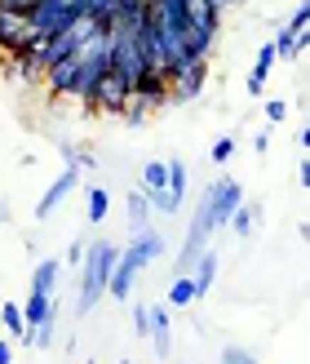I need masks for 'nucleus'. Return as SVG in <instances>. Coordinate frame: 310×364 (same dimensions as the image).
Returning a JSON list of instances; mask_svg holds the SVG:
<instances>
[{
    "mask_svg": "<svg viewBox=\"0 0 310 364\" xmlns=\"http://www.w3.org/2000/svg\"><path fill=\"white\" fill-rule=\"evenodd\" d=\"M147 116H151L147 107H138V102L129 98V107H124V124H129V129H142V124H147Z\"/></svg>",
    "mask_w": 310,
    "mask_h": 364,
    "instance_id": "obj_28",
    "label": "nucleus"
},
{
    "mask_svg": "<svg viewBox=\"0 0 310 364\" xmlns=\"http://www.w3.org/2000/svg\"><path fill=\"white\" fill-rule=\"evenodd\" d=\"M58 276H62V262L58 258H40V262H35V271H31V294H49L53 298Z\"/></svg>",
    "mask_w": 310,
    "mask_h": 364,
    "instance_id": "obj_16",
    "label": "nucleus"
},
{
    "mask_svg": "<svg viewBox=\"0 0 310 364\" xmlns=\"http://www.w3.org/2000/svg\"><path fill=\"white\" fill-rule=\"evenodd\" d=\"M151 18V5L147 0H116V9H111V31H138L142 23Z\"/></svg>",
    "mask_w": 310,
    "mask_h": 364,
    "instance_id": "obj_12",
    "label": "nucleus"
},
{
    "mask_svg": "<svg viewBox=\"0 0 310 364\" xmlns=\"http://www.w3.org/2000/svg\"><path fill=\"white\" fill-rule=\"evenodd\" d=\"M84 18V9H80V0H35V5L27 9V27H31V36L35 41H53V36H62L67 27H76Z\"/></svg>",
    "mask_w": 310,
    "mask_h": 364,
    "instance_id": "obj_3",
    "label": "nucleus"
},
{
    "mask_svg": "<svg viewBox=\"0 0 310 364\" xmlns=\"http://www.w3.org/2000/svg\"><path fill=\"white\" fill-rule=\"evenodd\" d=\"M0 324H5L9 338L27 342V324H23V306H18V302H5V306H0Z\"/></svg>",
    "mask_w": 310,
    "mask_h": 364,
    "instance_id": "obj_23",
    "label": "nucleus"
},
{
    "mask_svg": "<svg viewBox=\"0 0 310 364\" xmlns=\"http://www.w3.org/2000/svg\"><path fill=\"white\" fill-rule=\"evenodd\" d=\"M129 324H133V338H138V342L147 338V329H151V320H147V306H142V302L133 306V320H129Z\"/></svg>",
    "mask_w": 310,
    "mask_h": 364,
    "instance_id": "obj_30",
    "label": "nucleus"
},
{
    "mask_svg": "<svg viewBox=\"0 0 310 364\" xmlns=\"http://www.w3.org/2000/svg\"><path fill=\"white\" fill-rule=\"evenodd\" d=\"M142 71H147V58L129 31H111V76H120L124 85H133Z\"/></svg>",
    "mask_w": 310,
    "mask_h": 364,
    "instance_id": "obj_5",
    "label": "nucleus"
},
{
    "mask_svg": "<svg viewBox=\"0 0 310 364\" xmlns=\"http://www.w3.org/2000/svg\"><path fill=\"white\" fill-rule=\"evenodd\" d=\"M58 151H62V165H76V160H80V147H76V142H62ZM76 169H80V165H76Z\"/></svg>",
    "mask_w": 310,
    "mask_h": 364,
    "instance_id": "obj_33",
    "label": "nucleus"
},
{
    "mask_svg": "<svg viewBox=\"0 0 310 364\" xmlns=\"http://www.w3.org/2000/svg\"><path fill=\"white\" fill-rule=\"evenodd\" d=\"M275 63H279V58H275V45L266 41V45L258 49V63H253V71H248V94H253V98L266 94V80H270V71H275Z\"/></svg>",
    "mask_w": 310,
    "mask_h": 364,
    "instance_id": "obj_14",
    "label": "nucleus"
},
{
    "mask_svg": "<svg viewBox=\"0 0 310 364\" xmlns=\"http://www.w3.org/2000/svg\"><path fill=\"white\" fill-rule=\"evenodd\" d=\"M199 298V289H195V280L182 271V276H173V284H169V306H191Z\"/></svg>",
    "mask_w": 310,
    "mask_h": 364,
    "instance_id": "obj_22",
    "label": "nucleus"
},
{
    "mask_svg": "<svg viewBox=\"0 0 310 364\" xmlns=\"http://www.w3.org/2000/svg\"><path fill=\"white\" fill-rule=\"evenodd\" d=\"M124 205H129V231H133V235L151 227V200H147V191H142V187H133Z\"/></svg>",
    "mask_w": 310,
    "mask_h": 364,
    "instance_id": "obj_19",
    "label": "nucleus"
},
{
    "mask_svg": "<svg viewBox=\"0 0 310 364\" xmlns=\"http://www.w3.org/2000/svg\"><path fill=\"white\" fill-rule=\"evenodd\" d=\"M164 182H169V160H147V165H142V182H138V187L147 191V196H155V191H164Z\"/></svg>",
    "mask_w": 310,
    "mask_h": 364,
    "instance_id": "obj_20",
    "label": "nucleus"
},
{
    "mask_svg": "<svg viewBox=\"0 0 310 364\" xmlns=\"http://www.w3.org/2000/svg\"><path fill=\"white\" fill-rule=\"evenodd\" d=\"M0 218H5V205H0Z\"/></svg>",
    "mask_w": 310,
    "mask_h": 364,
    "instance_id": "obj_37",
    "label": "nucleus"
},
{
    "mask_svg": "<svg viewBox=\"0 0 310 364\" xmlns=\"http://www.w3.org/2000/svg\"><path fill=\"white\" fill-rule=\"evenodd\" d=\"M53 342H58V311H53L49 320H40L35 329L27 333V347H40V351H49Z\"/></svg>",
    "mask_w": 310,
    "mask_h": 364,
    "instance_id": "obj_21",
    "label": "nucleus"
},
{
    "mask_svg": "<svg viewBox=\"0 0 310 364\" xmlns=\"http://www.w3.org/2000/svg\"><path fill=\"white\" fill-rule=\"evenodd\" d=\"M213 5H217V0H213Z\"/></svg>",
    "mask_w": 310,
    "mask_h": 364,
    "instance_id": "obj_39",
    "label": "nucleus"
},
{
    "mask_svg": "<svg viewBox=\"0 0 310 364\" xmlns=\"http://www.w3.org/2000/svg\"><path fill=\"white\" fill-rule=\"evenodd\" d=\"M116 258H120V245H111V240H98V245L84 249V262H80V302H76L80 316H89L102 302L106 280H111V271H116Z\"/></svg>",
    "mask_w": 310,
    "mask_h": 364,
    "instance_id": "obj_2",
    "label": "nucleus"
},
{
    "mask_svg": "<svg viewBox=\"0 0 310 364\" xmlns=\"http://www.w3.org/2000/svg\"><path fill=\"white\" fill-rule=\"evenodd\" d=\"M222 364H258V355L244 351V347H226L222 351Z\"/></svg>",
    "mask_w": 310,
    "mask_h": 364,
    "instance_id": "obj_31",
    "label": "nucleus"
},
{
    "mask_svg": "<svg viewBox=\"0 0 310 364\" xmlns=\"http://www.w3.org/2000/svg\"><path fill=\"white\" fill-rule=\"evenodd\" d=\"M297 187H310V160H297Z\"/></svg>",
    "mask_w": 310,
    "mask_h": 364,
    "instance_id": "obj_34",
    "label": "nucleus"
},
{
    "mask_svg": "<svg viewBox=\"0 0 310 364\" xmlns=\"http://www.w3.org/2000/svg\"><path fill=\"white\" fill-rule=\"evenodd\" d=\"M0 364H13V347H9L5 338H0Z\"/></svg>",
    "mask_w": 310,
    "mask_h": 364,
    "instance_id": "obj_36",
    "label": "nucleus"
},
{
    "mask_svg": "<svg viewBox=\"0 0 310 364\" xmlns=\"http://www.w3.org/2000/svg\"><path fill=\"white\" fill-rule=\"evenodd\" d=\"M129 89H133V102H138V107H147V112H160V107L169 102V80H164V71H160V67H147Z\"/></svg>",
    "mask_w": 310,
    "mask_h": 364,
    "instance_id": "obj_8",
    "label": "nucleus"
},
{
    "mask_svg": "<svg viewBox=\"0 0 310 364\" xmlns=\"http://www.w3.org/2000/svg\"><path fill=\"white\" fill-rule=\"evenodd\" d=\"M80 173H84V169H76V165H62V173H58V178L49 182V191L40 196V205H35V218H49L53 209H58L62 200H67L71 191L80 187Z\"/></svg>",
    "mask_w": 310,
    "mask_h": 364,
    "instance_id": "obj_9",
    "label": "nucleus"
},
{
    "mask_svg": "<svg viewBox=\"0 0 310 364\" xmlns=\"http://www.w3.org/2000/svg\"><path fill=\"white\" fill-rule=\"evenodd\" d=\"M164 191H169L177 200V209H182V200H187V160H169V182H164Z\"/></svg>",
    "mask_w": 310,
    "mask_h": 364,
    "instance_id": "obj_24",
    "label": "nucleus"
},
{
    "mask_svg": "<svg viewBox=\"0 0 310 364\" xmlns=\"http://www.w3.org/2000/svg\"><path fill=\"white\" fill-rule=\"evenodd\" d=\"M164 258V235L160 231H138L129 249H120V258H116V271H111V280H106V294H111L116 302H129L133 298V284H138V271H147L151 262Z\"/></svg>",
    "mask_w": 310,
    "mask_h": 364,
    "instance_id": "obj_1",
    "label": "nucleus"
},
{
    "mask_svg": "<svg viewBox=\"0 0 310 364\" xmlns=\"http://www.w3.org/2000/svg\"><path fill=\"white\" fill-rule=\"evenodd\" d=\"M199 200H204V213H209L213 231H222V227L231 223V213L244 205V182H240V178H231V173H222L217 182H209Z\"/></svg>",
    "mask_w": 310,
    "mask_h": 364,
    "instance_id": "obj_4",
    "label": "nucleus"
},
{
    "mask_svg": "<svg viewBox=\"0 0 310 364\" xmlns=\"http://www.w3.org/2000/svg\"><path fill=\"white\" fill-rule=\"evenodd\" d=\"M147 320H151L147 338L155 342V355L169 360L173 355V316H169V306H147Z\"/></svg>",
    "mask_w": 310,
    "mask_h": 364,
    "instance_id": "obj_11",
    "label": "nucleus"
},
{
    "mask_svg": "<svg viewBox=\"0 0 310 364\" xmlns=\"http://www.w3.org/2000/svg\"><path fill=\"white\" fill-rule=\"evenodd\" d=\"M253 151L266 156V151H270V134H258V138H253Z\"/></svg>",
    "mask_w": 310,
    "mask_h": 364,
    "instance_id": "obj_35",
    "label": "nucleus"
},
{
    "mask_svg": "<svg viewBox=\"0 0 310 364\" xmlns=\"http://www.w3.org/2000/svg\"><path fill=\"white\" fill-rule=\"evenodd\" d=\"M204 85H209V58H195L169 80V102H191L204 94Z\"/></svg>",
    "mask_w": 310,
    "mask_h": 364,
    "instance_id": "obj_6",
    "label": "nucleus"
},
{
    "mask_svg": "<svg viewBox=\"0 0 310 364\" xmlns=\"http://www.w3.org/2000/svg\"><path fill=\"white\" fill-rule=\"evenodd\" d=\"M235 147H240V142H235L231 134H226V138H217V142H213V151H209V160H213V165H226V160L235 156Z\"/></svg>",
    "mask_w": 310,
    "mask_h": 364,
    "instance_id": "obj_26",
    "label": "nucleus"
},
{
    "mask_svg": "<svg viewBox=\"0 0 310 364\" xmlns=\"http://www.w3.org/2000/svg\"><path fill=\"white\" fill-rule=\"evenodd\" d=\"M31 36L27 27V14H9V9H0V53H13L18 45H23Z\"/></svg>",
    "mask_w": 310,
    "mask_h": 364,
    "instance_id": "obj_13",
    "label": "nucleus"
},
{
    "mask_svg": "<svg viewBox=\"0 0 310 364\" xmlns=\"http://www.w3.org/2000/svg\"><path fill=\"white\" fill-rule=\"evenodd\" d=\"M262 112H266V124H284V120H288V102H284V98H266Z\"/></svg>",
    "mask_w": 310,
    "mask_h": 364,
    "instance_id": "obj_27",
    "label": "nucleus"
},
{
    "mask_svg": "<svg viewBox=\"0 0 310 364\" xmlns=\"http://www.w3.org/2000/svg\"><path fill=\"white\" fill-rule=\"evenodd\" d=\"M18 306H23V324H27V333H31L40 320H49L53 311H58L49 294H27V302H18Z\"/></svg>",
    "mask_w": 310,
    "mask_h": 364,
    "instance_id": "obj_17",
    "label": "nucleus"
},
{
    "mask_svg": "<svg viewBox=\"0 0 310 364\" xmlns=\"http://www.w3.org/2000/svg\"><path fill=\"white\" fill-rule=\"evenodd\" d=\"M187 276L195 280L199 298H209V289H213V280H217V249H199V258L191 262V271H187Z\"/></svg>",
    "mask_w": 310,
    "mask_h": 364,
    "instance_id": "obj_15",
    "label": "nucleus"
},
{
    "mask_svg": "<svg viewBox=\"0 0 310 364\" xmlns=\"http://www.w3.org/2000/svg\"><path fill=\"white\" fill-rule=\"evenodd\" d=\"M129 98H133V89L124 85L120 76H111V71H106L102 85H98V112H102V116H124Z\"/></svg>",
    "mask_w": 310,
    "mask_h": 364,
    "instance_id": "obj_10",
    "label": "nucleus"
},
{
    "mask_svg": "<svg viewBox=\"0 0 310 364\" xmlns=\"http://www.w3.org/2000/svg\"><path fill=\"white\" fill-rule=\"evenodd\" d=\"M306 23H310V5L301 0V5L293 9V18H288V27H284V31H297V36H301V31H306Z\"/></svg>",
    "mask_w": 310,
    "mask_h": 364,
    "instance_id": "obj_29",
    "label": "nucleus"
},
{
    "mask_svg": "<svg viewBox=\"0 0 310 364\" xmlns=\"http://www.w3.org/2000/svg\"><path fill=\"white\" fill-rule=\"evenodd\" d=\"M84 249H89L84 240H71V245H67V267H80V262H84Z\"/></svg>",
    "mask_w": 310,
    "mask_h": 364,
    "instance_id": "obj_32",
    "label": "nucleus"
},
{
    "mask_svg": "<svg viewBox=\"0 0 310 364\" xmlns=\"http://www.w3.org/2000/svg\"><path fill=\"white\" fill-rule=\"evenodd\" d=\"M116 364H129V360H116Z\"/></svg>",
    "mask_w": 310,
    "mask_h": 364,
    "instance_id": "obj_38",
    "label": "nucleus"
},
{
    "mask_svg": "<svg viewBox=\"0 0 310 364\" xmlns=\"http://www.w3.org/2000/svg\"><path fill=\"white\" fill-rule=\"evenodd\" d=\"M40 85L49 89V98H76V94H80V53H76V58L53 63V67L45 71Z\"/></svg>",
    "mask_w": 310,
    "mask_h": 364,
    "instance_id": "obj_7",
    "label": "nucleus"
},
{
    "mask_svg": "<svg viewBox=\"0 0 310 364\" xmlns=\"http://www.w3.org/2000/svg\"><path fill=\"white\" fill-rule=\"evenodd\" d=\"M258 218H262V205H258V200H244V205L231 213V223H226V227L240 235V240H248V235L258 231Z\"/></svg>",
    "mask_w": 310,
    "mask_h": 364,
    "instance_id": "obj_18",
    "label": "nucleus"
},
{
    "mask_svg": "<svg viewBox=\"0 0 310 364\" xmlns=\"http://www.w3.org/2000/svg\"><path fill=\"white\" fill-rule=\"evenodd\" d=\"M106 209H111V196H106V187H89V223L102 227V223H106Z\"/></svg>",
    "mask_w": 310,
    "mask_h": 364,
    "instance_id": "obj_25",
    "label": "nucleus"
}]
</instances>
